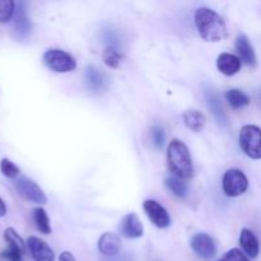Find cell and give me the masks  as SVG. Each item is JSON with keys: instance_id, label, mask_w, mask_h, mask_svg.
Returning <instances> with one entry per match:
<instances>
[{"instance_id": "1", "label": "cell", "mask_w": 261, "mask_h": 261, "mask_svg": "<svg viewBox=\"0 0 261 261\" xmlns=\"http://www.w3.org/2000/svg\"><path fill=\"white\" fill-rule=\"evenodd\" d=\"M196 30L206 42H218L227 37V27L223 18L211 8H199L194 15Z\"/></svg>"}, {"instance_id": "2", "label": "cell", "mask_w": 261, "mask_h": 261, "mask_svg": "<svg viewBox=\"0 0 261 261\" xmlns=\"http://www.w3.org/2000/svg\"><path fill=\"white\" fill-rule=\"evenodd\" d=\"M167 166L172 176L189 180L193 177L194 167L190 150L182 140L173 139L167 147Z\"/></svg>"}, {"instance_id": "3", "label": "cell", "mask_w": 261, "mask_h": 261, "mask_svg": "<svg viewBox=\"0 0 261 261\" xmlns=\"http://www.w3.org/2000/svg\"><path fill=\"white\" fill-rule=\"evenodd\" d=\"M240 145L247 157L261 160V129L256 125H245L240 132Z\"/></svg>"}, {"instance_id": "4", "label": "cell", "mask_w": 261, "mask_h": 261, "mask_svg": "<svg viewBox=\"0 0 261 261\" xmlns=\"http://www.w3.org/2000/svg\"><path fill=\"white\" fill-rule=\"evenodd\" d=\"M43 64L55 73H69L76 68V61L70 54L58 48H50L43 54Z\"/></svg>"}, {"instance_id": "5", "label": "cell", "mask_w": 261, "mask_h": 261, "mask_svg": "<svg viewBox=\"0 0 261 261\" xmlns=\"http://www.w3.org/2000/svg\"><path fill=\"white\" fill-rule=\"evenodd\" d=\"M222 184H223L224 194L229 198H237V196L242 195L244 193H246L247 188H249V180H247L246 175L237 168H231L227 171L224 173Z\"/></svg>"}, {"instance_id": "6", "label": "cell", "mask_w": 261, "mask_h": 261, "mask_svg": "<svg viewBox=\"0 0 261 261\" xmlns=\"http://www.w3.org/2000/svg\"><path fill=\"white\" fill-rule=\"evenodd\" d=\"M14 186L20 198H23L24 200L31 201V203L35 204H40V205H43V204L47 203V196H46V194L43 193L42 189H41L35 181L31 180V178H17L14 182Z\"/></svg>"}, {"instance_id": "7", "label": "cell", "mask_w": 261, "mask_h": 261, "mask_svg": "<svg viewBox=\"0 0 261 261\" xmlns=\"http://www.w3.org/2000/svg\"><path fill=\"white\" fill-rule=\"evenodd\" d=\"M143 209L149 218V221L158 228H167L171 224V218L168 212L155 200H145L143 203Z\"/></svg>"}, {"instance_id": "8", "label": "cell", "mask_w": 261, "mask_h": 261, "mask_svg": "<svg viewBox=\"0 0 261 261\" xmlns=\"http://www.w3.org/2000/svg\"><path fill=\"white\" fill-rule=\"evenodd\" d=\"M191 249L204 260H211L216 256L217 246L213 239L206 233H196L190 241Z\"/></svg>"}, {"instance_id": "9", "label": "cell", "mask_w": 261, "mask_h": 261, "mask_svg": "<svg viewBox=\"0 0 261 261\" xmlns=\"http://www.w3.org/2000/svg\"><path fill=\"white\" fill-rule=\"evenodd\" d=\"M27 247L35 261H55V254L53 249L38 237H28Z\"/></svg>"}, {"instance_id": "10", "label": "cell", "mask_w": 261, "mask_h": 261, "mask_svg": "<svg viewBox=\"0 0 261 261\" xmlns=\"http://www.w3.org/2000/svg\"><path fill=\"white\" fill-rule=\"evenodd\" d=\"M120 232L126 239H139L143 236V223L135 213H129L122 218L120 223Z\"/></svg>"}, {"instance_id": "11", "label": "cell", "mask_w": 261, "mask_h": 261, "mask_svg": "<svg viewBox=\"0 0 261 261\" xmlns=\"http://www.w3.org/2000/svg\"><path fill=\"white\" fill-rule=\"evenodd\" d=\"M98 250L105 256H115L121 250V240L116 233L106 232L99 237Z\"/></svg>"}, {"instance_id": "12", "label": "cell", "mask_w": 261, "mask_h": 261, "mask_svg": "<svg viewBox=\"0 0 261 261\" xmlns=\"http://www.w3.org/2000/svg\"><path fill=\"white\" fill-rule=\"evenodd\" d=\"M217 68L223 75L232 76L239 73L241 69V59L233 54L223 53L217 59Z\"/></svg>"}, {"instance_id": "13", "label": "cell", "mask_w": 261, "mask_h": 261, "mask_svg": "<svg viewBox=\"0 0 261 261\" xmlns=\"http://www.w3.org/2000/svg\"><path fill=\"white\" fill-rule=\"evenodd\" d=\"M234 46H236V50L237 53H239L241 60L244 61L246 65L254 66L255 64H256V55H255L254 47H252L251 42H250V40L246 36L242 35V33L237 36Z\"/></svg>"}, {"instance_id": "14", "label": "cell", "mask_w": 261, "mask_h": 261, "mask_svg": "<svg viewBox=\"0 0 261 261\" xmlns=\"http://www.w3.org/2000/svg\"><path fill=\"white\" fill-rule=\"evenodd\" d=\"M240 245H241L242 250L249 257L255 259L259 255V241H257V237L255 236L254 232L250 231V229H242L241 234H240Z\"/></svg>"}, {"instance_id": "15", "label": "cell", "mask_w": 261, "mask_h": 261, "mask_svg": "<svg viewBox=\"0 0 261 261\" xmlns=\"http://www.w3.org/2000/svg\"><path fill=\"white\" fill-rule=\"evenodd\" d=\"M86 81L88 84L89 89L94 92H101L105 88L106 79L103 74L99 71L94 65H88L86 69Z\"/></svg>"}, {"instance_id": "16", "label": "cell", "mask_w": 261, "mask_h": 261, "mask_svg": "<svg viewBox=\"0 0 261 261\" xmlns=\"http://www.w3.org/2000/svg\"><path fill=\"white\" fill-rule=\"evenodd\" d=\"M184 122L191 132L199 133L203 130L205 125V119H204V115L198 110H188L184 112Z\"/></svg>"}, {"instance_id": "17", "label": "cell", "mask_w": 261, "mask_h": 261, "mask_svg": "<svg viewBox=\"0 0 261 261\" xmlns=\"http://www.w3.org/2000/svg\"><path fill=\"white\" fill-rule=\"evenodd\" d=\"M205 98L208 102V106L211 109L212 114L216 117L217 121L219 124H224L226 122V115H224L223 107H222L221 101H219L218 96L214 93L213 91H205Z\"/></svg>"}, {"instance_id": "18", "label": "cell", "mask_w": 261, "mask_h": 261, "mask_svg": "<svg viewBox=\"0 0 261 261\" xmlns=\"http://www.w3.org/2000/svg\"><path fill=\"white\" fill-rule=\"evenodd\" d=\"M33 222L36 224V228L43 234H50L51 233V226H50V219H48L47 213L43 208L37 206L33 209L32 212Z\"/></svg>"}, {"instance_id": "19", "label": "cell", "mask_w": 261, "mask_h": 261, "mask_svg": "<svg viewBox=\"0 0 261 261\" xmlns=\"http://www.w3.org/2000/svg\"><path fill=\"white\" fill-rule=\"evenodd\" d=\"M226 99L229 106L234 110H240L250 103V97L240 89H229L226 92Z\"/></svg>"}, {"instance_id": "20", "label": "cell", "mask_w": 261, "mask_h": 261, "mask_svg": "<svg viewBox=\"0 0 261 261\" xmlns=\"http://www.w3.org/2000/svg\"><path fill=\"white\" fill-rule=\"evenodd\" d=\"M166 188L171 191L175 196L177 198H185L186 194H188V186L184 182V180L176 177V176H168L165 181Z\"/></svg>"}, {"instance_id": "21", "label": "cell", "mask_w": 261, "mask_h": 261, "mask_svg": "<svg viewBox=\"0 0 261 261\" xmlns=\"http://www.w3.org/2000/svg\"><path fill=\"white\" fill-rule=\"evenodd\" d=\"M102 58H103L105 64H106L109 68L116 69L119 68L120 63H121L122 55L119 53V50H117L116 47H114V46H109V47L103 51Z\"/></svg>"}, {"instance_id": "22", "label": "cell", "mask_w": 261, "mask_h": 261, "mask_svg": "<svg viewBox=\"0 0 261 261\" xmlns=\"http://www.w3.org/2000/svg\"><path fill=\"white\" fill-rule=\"evenodd\" d=\"M4 240H5V242L8 244V246L18 247V249L22 250V251L24 252V250H25L24 241H23L22 237L18 234V232L15 231L14 228L9 227V228L5 229V231H4Z\"/></svg>"}, {"instance_id": "23", "label": "cell", "mask_w": 261, "mask_h": 261, "mask_svg": "<svg viewBox=\"0 0 261 261\" xmlns=\"http://www.w3.org/2000/svg\"><path fill=\"white\" fill-rule=\"evenodd\" d=\"M0 171L8 178H17L20 173L19 167L10 160H8V158H3L0 161Z\"/></svg>"}, {"instance_id": "24", "label": "cell", "mask_w": 261, "mask_h": 261, "mask_svg": "<svg viewBox=\"0 0 261 261\" xmlns=\"http://www.w3.org/2000/svg\"><path fill=\"white\" fill-rule=\"evenodd\" d=\"M15 10L13 0H0V23H7L12 19Z\"/></svg>"}, {"instance_id": "25", "label": "cell", "mask_w": 261, "mask_h": 261, "mask_svg": "<svg viewBox=\"0 0 261 261\" xmlns=\"http://www.w3.org/2000/svg\"><path fill=\"white\" fill-rule=\"evenodd\" d=\"M218 261H250L247 255L240 249H231L227 251Z\"/></svg>"}, {"instance_id": "26", "label": "cell", "mask_w": 261, "mask_h": 261, "mask_svg": "<svg viewBox=\"0 0 261 261\" xmlns=\"http://www.w3.org/2000/svg\"><path fill=\"white\" fill-rule=\"evenodd\" d=\"M23 254L24 252L22 250H19L18 247L14 246H8L4 251L2 252V256L8 261H22Z\"/></svg>"}, {"instance_id": "27", "label": "cell", "mask_w": 261, "mask_h": 261, "mask_svg": "<svg viewBox=\"0 0 261 261\" xmlns=\"http://www.w3.org/2000/svg\"><path fill=\"white\" fill-rule=\"evenodd\" d=\"M150 137H152L153 144H154L158 149H162L163 145H165V132H163L162 127L153 126L152 129H150Z\"/></svg>"}, {"instance_id": "28", "label": "cell", "mask_w": 261, "mask_h": 261, "mask_svg": "<svg viewBox=\"0 0 261 261\" xmlns=\"http://www.w3.org/2000/svg\"><path fill=\"white\" fill-rule=\"evenodd\" d=\"M17 27H18V32L20 33H28V31H30V27H31L30 20H28V18L25 17V12L23 9L18 13Z\"/></svg>"}, {"instance_id": "29", "label": "cell", "mask_w": 261, "mask_h": 261, "mask_svg": "<svg viewBox=\"0 0 261 261\" xmlns=\"http://www.w3.org/2000/svg\"><path fill=\"white\" fill-rule=\"evenodd\" d=\"M59 261H76L74 255L69 251L61 252L60 256H59Z\"/></svg>"}, {"instance_id": "30", "label": "cell", "mask_w": 261, "mask_h": 261, "mask_svg": "<svg viewBox=\"0 0 261 261\" xmlns=\"http://www.w3.org/2000/svg\"><path fill=\"white\" fill-rule=\"evenodd\" d=\"M5 214H7V205H5L4 200L0 198V218L5 217Z\"/></svg>"}]
</instances>
